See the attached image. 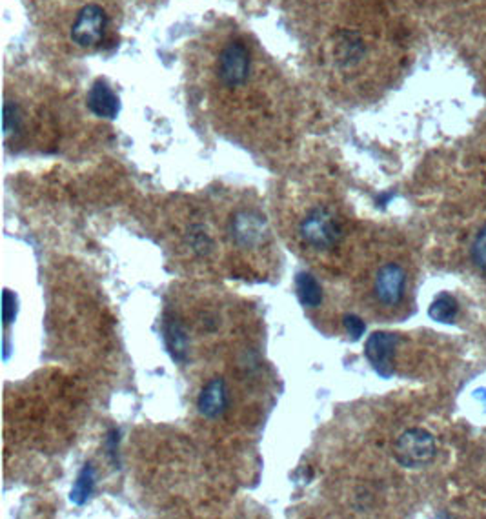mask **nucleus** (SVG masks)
<instances>
[{"instance_id": "obj_15", "label": "nucleus", "mask_w": 486, "mask_h": 519, "mask_svg": "<svg viewBox=\"0 0 486 519\" xmlns=\"http://www.w3.org/2000/svg\"><path fill=\"white\" fill-rule=\"evenodd\" d=\"M4 137L10 138L19 128H20V122H22V114H20V108L17 106L15 102L12 100H6L4 104Z\"/></svg>"}, {"instance_id": "obj_14", "label": "nucleus", "mask_w": 486, "mask_h": 519, "mask_svg": "<svg viewBox=\"0 0 486 519\" xmlns=\"http://www.w3.org/2000/svg\"><path fill=\"white\" fill-rule=\"evenodd\" d=\"M95 479H97L95 468L90 463L84 465L82 470L79 472L75 483H74V489H72V494H69V499H72L79 507L86 505L95 491Z\"/></svg>"}, {"instance_id": "obj_8", "label": "nucleus", "mask_w": 486, "mask_h": 519, "mask_svg": "<svg viewBox=\"0 0 486 519\" xmlns=\"http://www.w3.org/2000/svg\"><path fill=\"white\" fill-rule=\"evenodd\" d=\"M230 399H228V389L224 379L214 377L200 389V394L197 397V410L206 420H217L228 410Z\"/></svg>"}, {"instance_id": "obj_7", "label": "nucleus", "mask_w": 486, "mask_h": 519, "mask_svg": "<svg viewBox=\"0 0 486 519\" xmlns=\"http://www.w3.org/2000/svg\"><path fill=\"white\" fill-rule=\"evenodd\" d=\"M406 290V271L397 263L380 266L373 279V294L380 304L396 306L403 301Z\"/></svg>"}, {"instance_id": "obj_12", "label": "nucleus", "mask_w": 486, "mask_h": 519, "mask_svg": "<svg viewBox=\"0 0 486 519\" xmlns=\"http://www.w3.org/2000/svg\"><path fill=\"white\" fill-rule=\"evenodd\" d=\"M295 290L299 303L304 308H317L323 303V287L310 271H299L295 275Z\"/></svg>"}, {"instance_id": "obj_2", "label": "nucleus", "mask_w": 486, "mask_h": 519, "mask_svg": "<svg viewBox=\"0 0 486 519\" xmlns=\"http://www.w3.org/2000/svg\"><path fill=\"white\" fill-rule=\"evenodd\" d=\"M435 439L425 429L404 430L394 448L397 463L404 468H421L430 465L435 458Z\"/></svg>"}, {"instance_id": "obj_18", "label": "nucleus", "mask_w": 486, "mask_h": 519, "mask_svg": "<svg viewBox=\"0 0 486 519\" xmlns=\"http://www.w3.org/2000/svg\"><path fill=\"white\" fill-rule=\"evenodd\" d=\"M342 325H344L346 332L350 334V337H352L354 341L361 339V335L366 332V325H364V321H363L359 316H356V314H344V316H342Z\"/></svg>"}, {"instance_id": "obj_19", "label": "nucleus", "mask_w": 486, "mask_h": 519, "mask_svg": "<svg viewBox=\"0 0 486 519\" xmlns=\"http://www.w3.org/2000/svg\"><path fill=\"white\" fill-rule=\"evenodd\" d=\"M119 430L117 429H112L110 430V434H108V437H106V444H108V450H110V456L114 458V461L117 460V446H119Z\"/></svg>"}, {"instance_id": "obj_17", "label": "nucleus", "mask_w": 486, "mask_h": 519, "mask_svg": "<svg viewBox=\"0 0 486 519\" xmlns=\"http://www.w3.org/2000/svg\"><path fill=\"white\" fill-rule=\"evenodd\" d=\"M3 319H4V326L8 328L15 319H17V311H19V299L12 290H4L3 294Z\"/></svg>"}, {"instance_id": "obj_1", "label": "nucleus", "mask_w": 486, "mask_h": 519, "mask_svg": "<svg viewBox=\"0 0 486 519\" xmlns=\"http://www.w3.org/2000/svg\"><path fill=\"white\" fill-rule=\"evenodd\" d=\"M299 235L308 247L326 252L339 245V240L342 239V228L332 210L325 206H317L301 221Z\"/></svg>"}, {"instance_id": "obj_3", "label": "nucleus", "mask_w": 486, "mask_h": 519, "mask_svg": "<svg viewBox=\"0 0 486 519\" xmlns=\"http://www.w3.org/2000/svg\"><path fill=\"white\" fill-rule=\"evenodd\" d=\"M230 237L239 248H261L270 239L268 221L261 212L240 210L230 221Z\"/></svg>"}, {"instance_id": "obj_4", "label": "nucleus", "mask_w": 486, "mask_h": 519, "mask_svg": "<svg viewBox=\"0 0 486 519\" xmlns=\"http://www.w3.org/2000/svg\"><path fill=\"white\" fill-rule=\"evenodd\" d=\"M252 59L245 44L230 43L223 48L217 62V75L228 88H239L250 77Z\"/></svg>"}, {"instance_id": "obj_13", "label": "nucleus", "mask_w": 486, "mask_h": 519, "mask_svg": "<svg viewBox=\"0 0 486 519\" xmlns=\"http://www.w3.org/2000/svg\"><path fill=\"white\" fill-rule=\"evenodd\" d=\"M458 314H459V303L452 294H448V292L439 294L428 308L430 319L443 325H452L458 319Z\"/></svg>"}, {"instance_id": "obj_9", "label": "nucleus", "mask_w": 486, "mask_h": 519, "mask_svg": "<svg viewBox=\"0 0 486 519\" xmlns=\"http://www.w3.org/2000/svg\"><path fill=\"white\" fill-rule=\"evenodd\" d=\"M86 104L90 112L100 119L114 121L121 114V100L117 93L112 90V86L104 79H97L91 84L86 97Z\"/></svg>"}, {"instance_id": "obj_10", "label": "nucleus", "mask_w": 486, "mask_h": 519, "mask_svg": "<svg viewBox=\"0 0 486 519\" xmlns=\"http://www.w3.org/2000/svg\"><path fill=\"white\" fill-rule=\"evenodd\" d=\"M164 341L168 352L177 363H184L188 359L190 337L177 319H169L164 323Z\"/></svg>"}, {"instance_id": "obj_11", "label": "nucleus", "mask_w": 486, "mask_h": 519, "mask_svg": "<svg viewBox=\"0 0 486 519\" xmlns=\"http://www.w3.org/2000/svg\"><path fill=\"white\" fill-rule=\"evenodd\" d=\"M364 53V44L357 33L342 31L335 44V57L341 66H354L361 60Z\"/></svg>"}, {"instance_id": "obj_20", "label": "nucleus", "mask_w": 486, "mask_h": 519, "mask_svg": "<svg viewBox=\"0 0 486 519\" xmlns=\"http://www.w3.org/2000/svg\"><path fill=\"white\" fill-rule=\"evenodd\" d=\"M10 359V341L8 337H4V361Z\"/></svg>"}, {"instance_id": "obj_16", "label": "nucleus", "mask_w": 486, "mask_h": 519, "mask_svg": "<svg viewBox=\"0 0 486 519\" xmlns=\"http://www.w3.org/2000/svg\"><path fill=\"white\" fill-rule=\"evenodd\" d=\"M472 261L474 264L486 271V228H482L477 237L474 239V245H472Z\"/></svg>"}, {"instance_id": "obj_5", "label": "nucleus", "mask_w": 486, "mask_h": 519, "mask_svg": "<svg viewBox=\"0 0 486 519\" xmlns=\"http://www.w3.org/2000/svg\"><path fill=\"white\" fill-rule=\"evenodd\" d=\"M108 28V15L98 4L84 6L72 26V41L81 48H93L102 39Z\"/></svg>"}, {"instance_id": "obj_6", "label": "nucleus", "mask_w": 486, "mask_h": 519, "mask_svg": "<svg viewBox=\"0 0 486 519\" xmlns=\"http://www.w3.org/2000/svg\"><path fill=\"white\" fill-rule=\"evenodd\" d=\"M399 344V335L392 332H373L364 344V356L373 370L388 379L394 374V356Z\"/></svg>"}]
</instances>
